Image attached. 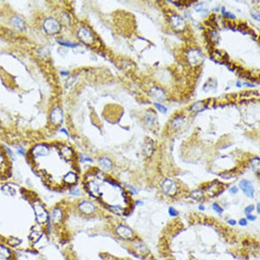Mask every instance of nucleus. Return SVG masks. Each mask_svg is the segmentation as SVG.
Here are the masks:
<instances>
[{
    "instance_id": "nucleus-10",
    "label": "nucleus",
    "mask_w": 260,
    "mask_h": 260,
    "mask_svg": "<svg viewBox=\"0 0 260 260\" xmlns=\"http://www.w3.org/2000/svg\"><path fill=\"white\" fill-rule=\"evenodd\" d=\"M80 210L86 214H90L94 212V207L93 204L87 201L81 203L79 206Z\"/></svg>"
},
{
    "instance_id": "nucleus-23",
    "label": "nucleus",
    "mask_w": 260,
    "mask_h": 260,
    "mask_svg": "<svg viewBox=\"0 0 260 260\" xmlns=\"http://www.w3.org/2000/svg\"><path fill=\"white\" fill-rule=\"evenodd\" d=\"M204 2L200 3L199 4L197 5L195 7V9L196 10V11L201 12L202 11L205 10L204 8Z\"/></svg>"
},
{
    "instance_id": "nucleus-1",
    "label": "nucleus",
    "mask_w": 260,
    "mask_h": 260,
    "mask_svg": "<svg viewBox=\"0 0 260 260\" xmlns=\"http://www.w3.org/2000/svg\"><path fill=\"white\" fill-rule=\"evenodd\" d=\"M161 190L163 192L169 196H173L177 192V187L175 182L169 179L165 180L161 184Z\"/></svg>"
},
{
    "instance_id": "nucleus-28",
    "label": "nucleus",
    "mask_w": 260,
    "mask_h": 260,
    "mask_svg": "<svg viewBox=\"0 0 260 260\" xmlns=\"http://www.w3.org/2000/svg\"><path fill=\"white\" fill-rule=\"evenodd\" d=\"M222 12L224 15L225 16H226L227 17H229L230 18H235V16L234 15V14H233L232 13H231L230 12H226L225 10H224V9L222 8Z\"/></svg>"
},
{
    "instance_id": "nucleus-22",
    "label": "nucleus",
    "mask_w": 260,
    "mask_h": 260,
    "mask_svg": "<svg viewBox=\"0 0 260 260\" xmlns=\"http://www.w3.org/2000/svg\"><path fill=\"white\" fill-rule=\"evenodd\" d=\"M155 107L157 108L158 110H159L160 112L161 113H166L167 111V109L165 106L162 105L161 104L159 103H155Z\"/></svg>"
},
{
    "instance_id": "nucleus-8",
    "label": "nucleus",
    "mask_w": 260,
    "mask_h": 260,
    "mask_svg": "<svg viewBox=\"0 0 260 260\" xmlns=\"http://www.w3.org/2000/svg\"><path fill=\"white\" fill-rule=\"evenodd\" d=\"M150 94L153 99L157 101H163L166 99V95L163 90L154 87L150 90Z\"/></svg>"
},
{
    "instance_id": "nucleus-14",
    "label": "nucleus",
    "mask_w": 260,
    "mask_h": 260,
    "mask_svg": "<svg viewBox=\"0 0 260 260\" xmlns=\"http://www.w3.org/2000/svg\"><path fill=\"white\" fill-rule=\"evenodd\" d=\"M100 166L105 170H109L112 168V163L107 158H102L99 161Z\"/></svg>"
},
{
    "instance_id": "nucleus-6",
    "label": "nucleus",
    "mask_w": 260,
    "mask_h": 260,
    "mask_svg": "<svg viewBox=\"0 0 260 260\" xmlns=\"http://www.w3.org/2000/svg\"><path fill=\"white\" fill-rule=\"evenodd\" d=\"M78 36L79 39L86 44L91 43L94 39L92 34L85 28H82L79 31Z\"/></svg>"
},
{
    "instance_id": "nucleus-31",
    "label": "nucleus",
    "mask_w": 260,
    "mask_h": 260,
    "mask_svg": "<svg viewBox=\"0 0 260 260\" xmlns=\"http://www.w3.org/2000/svg\"><path fill=\"white\" fill-rule=\"evenodd\" d=\"M229 191H230V193L234 194L237 193L238 188H237L236 186H233L232 188H230V190Z\"/></svg>"
},
{
    "instance_id": "nucleus-27",
    "label": "nucleus",
    "mask_w": 260,
    "mask_h": 260,
    "mask_svg": "<svg viewBox=\"0 0 260 260\" xmlns=\"http://www.w3.org/2000/svg\"><path fill=\"white\" fill-rule=\"evenodd\" d=\"M254 209H255V207H254L253 205H249V206L247 207V208L245 209V212L247 214H249L251 213V212L254 210Z\"/></svg>"
},
{
    "instance_id": "nucleus-20",
    "label": "nucleus",
    "mask_w": 260,
    "mask_h": 260,
    "mask_svg": "<svg viewBox=\"0 0 260 260\" xmlns=\"http://www.w3.org/2000/svg\"><path fill=\"white\" fill-rule=\"evenodd\" d=\"M215 87V82L213 81L212 79H210V80L207 81L206 83L204 84L203 89L205 92H207L210 90H213Z\"/></svg>"
},
{
    "instance_id": "nucleus-24",
    "label": "nucleus",
    "mask_w": 260,
    "mask_h": 260,
    "mask_svg": "<svg viewBox=\"0 0 260 260\" xmlns=\"http://www.w3.org/2000/svg\"><path fill=\"white\" fill-rule=\"evenodd\" d=\"M212 207H213V210L216 211V212H218V213L221 214L222 212V211H223L222 209L216 203H214L213 204Z\"/></svg>"
},
{
    "instance_id": "nucleus-18",
    "label": "nucleus",
    "mask_w": 260,
    "mask_h": 260,
    "mask_svg": "<svg viewBox=\"0 0 260 260\" xmlns=\"http://www.w3.org/2000/svg\"><path fill=\"white\" fill-rule=\"evenodd\" d=\"M184 123V120L181 117H177L174 119L172 123L173 128L174 129H178L180 128Z\"/></svg>"
},
{
    "instance_id": "nucleus-35",
    "label": "nucleus",
    "mask_w": 260,
    "mask_h": 260,
    "mask_svg": "<svg viewBox=\"0 0 260 260\" xmlns=\"http://www.w3.org/2000/svg\"><path fill=\"white\" fill-rule=\"evenodd\" d=\"M199 208L200 210H204V207L203 206V205H200V206L199 207Z\"/></svg>"
},
{
    "instance_id": "nucleus-4",
    "label": "nucleus",
    "mask_w": 260,
    "mask_h": 260,
    "mask_svg": "<svg viewBox=\"0 0 260 260\" xmlns=\"http://www.w3.org/2000/svg\"><path fill=\"white\" fill-rule=\"evenodd\" d=\"M239 186L243 193L248 197L253 198L254 188L250 182L247 180H242L239 184Z\"/></svg>"
},
{
    "instance_id": "nucleus-11",
    "label": "nucleus",
    "mask_w": 260,
    "mask_h": 260,
    "mask_svg": "<svg viewBox=\"0 0 260 260\" xmlns=\"http://www.w3.org/2000/svg\"><path fill=\"white\" fill-rule=\"evenodd\" d=\"M33 153L35 156L45 155L48 153V149L44 145H39L34 148Z\"/></svg>"
},
{
    "instance_id": "nucleus-16",
    "label": "nucleus",
    "mask_w": 260,
    "mask_h": 260,
    "mask_svg": "<svg viewBox=\"0 0 260 260\" xmlns=\"http://www.w3.org/2000/svg\"><path fill=\"white\" fill-rule=\"evenodd\" d=\"M251 165L253 170L259 174L260 169V160L259 157L254 158L251 161Z\"/></svg>"
},
{
    "instance_id": "nucleus-36",
    "label": "nucleus",
    "mask_w": 260,
    "mask_h": 260,
    "mask_svg": "<svg viewBox=\"0 0 260 260\" xmlns=\"http://www.w3.org/2000/svg\"><path fill=\"white\" fill-rule=\"evenodd\" d=\"M257 211H258V213H260V204L258 203L257 205Z\"/></svg>"
},
{
    "instance_id": "nucleus-34",
    "label": "nucleus",
    "mask_w": 260,
    "mask_h": 260,
    "mask_svg": "<svg viewBox=\"0 0 260 260\" xmlns=\"http://www.w3.org/2000/svg\"><path fill=\"white\" fill-rule=\"evenodd\" d=\"M71 194L74 195H79L80 194V193L78 190H74L71 192Z\"/></svg>"
},
{
    "instance_id": "nucleus-29",
    "label": "nucleus",
    "mask_w": 260,
    "mask_h": 260,
    "mask_svg": "<svg viewBox=\"0 0 260 260\" xmlns=\"http://www.w3.org/2000/svg\"><path fill=\"white\" fill-rule=\"evenodd\" d=\"M61 44L62 45H64V46H69V47H76V45L75 44H72V43H67V42H63L61 43Z\"/></svg>"
},
{
    "instance_id": "nucleus-13",
    "label": "nucleus",
    "mask_w": 260,
    "mask_h": 260,
    "mask_svg": "<svg viewBox=\"0 0 260 260\" xmlns=\"http://www.w3.org/2000/svg\"><path fill=\"white\" fill-rule=\"evenodd\" d=\"M206 108V106L203 101H198L191 106V109L194 112H201Z\"/></svg>"
},
{
    "instance_id": "nucleus-7",
    "label": "nucleus",
    "mask_w": 260,
    "mask_h": 260,
    "mask_svg": "<svg viewBox=\"0 0 260 260\" xmlns=\"http://www.w3.org/2000/svg\"><path fill=\"white\" fill-rule=\"evenodd\" d=\"M117 233L121 237L125 239H129L133 236L132 230L124 226H119L117 228Z\"/></svg>"
},
{
    "instance_id": "nucleus-32",
    "label": "nucleus",
    "mask_w": 260,
    "mask_h": 260,
    "mask_svg": "<svg viewBox=\"0 0 260 260\" xmlns=\"http://www.w3.org/2000/svg\"><path fill=\"white\" fill-rule=\"evenodd\" d=\"M247 218L248 220H251V221H253V220H256V217L254 215H251L250 214H247Z\"/></svg>"
},
{
    "instance_id": "nucleus-25",
    "label": "nucleus",
    "mask_w": 260,
    "mask_h": 260,
    "mask_svg": "<svg viewBox=\"0 0 260 260\" xmlns=\"http://www.w3.org/2000/svg\"><path fill=\"white\" fill-rule=\"evenodd\" d=\"M169 214L172 216H176L178 214V212L176 209L173 208V207H170L169 209Z\"/></svg>"
},
{
    "instance_id": "nucleus-3",
    "label": "nucleus",
    "mask_w": 260,
    "mask_h": 260,
    "mask_svg": "<svg viewBox=\"0 0 260 260\" xmlns=\"http://www.w3.org/2000/svg\"><path fill=\"white\" fill-rule=\"evenodd\" d=\"M45 29L46 31L50 34L58 33L60 31L61 25L57 20L54 18L48 19L45 23Z\"/></svg>"
},
{
    "instance_id": "nucleus-17",
    "label": "nucleus",
    "mask_w": 260,
    "mask_h": 260,
    "mask_svg": "<svg viewBox=\"0 0 260 260\" xmlns=\"http://www.w3.org/2000/svg\"><path fill=\"white\" fill-rule=\"evenodd\" d=\"M191 197L193 199L199 201L203 197V193L201 190H196L191 193Z\"/></svg>"
},
{
    "instance_id": "nucleus-9",
    "label": "nucleus",
    "mask_w": 260,
    "mask_h": 260,
    "mask_svg": "<svg viewBox=\"0 0 260 260\" xmlns=\"http://www.w3.org/2000/svg\"><path fill=\"white\" fill-rule=\"evenodd\" d=\"M51 121L52 123L56 125H60L63 121V112L58 108L54 109L51 115Z\"/></svg>"
},
{
    "instance_id": "nucleus-26",
    "label": "nucleus",
    "mask_w": 260,
    "mask_h": 260,
    "mask_svg": "<svg viewBox=\"0 0 260 260\" xmlns=\"http://www.w3.org/2000/svg\"><path fill=\"white\" fill-rule=\"evenodd\" d=\"M251 15L255 20H257L258 21H260V13L259 12L253 11L251 12Z\"/></svg>"
},
{
    "instance_id": "nucleus-19",
    "label": "nucleus",
    "mask_w": 260,
    "mask_h": 260,
    "mask_svg": "<svg viewBox=\"0 0 260 260\" xmlns=\"http://www.w3.org/2000/svg\"><path fill=\"white\" fill-rule=\"evenodd\" d=\"M61 153L65 159H70L72 157V152L70 148L65 147L62 149Z\"/></svg>"
},
{
    "instance_id": "nucleus-30",
    "label": "nucleus",
    "mask_w": 260,
    "mask_h": 260,
    "mask_svg": "<svg viewBox=\"0 0 260 260\" xmlns=\"http://www.w3.org/2000/svg\"><path fill=\"white\" fill-rule=\"evenodd\" d=\"M247 220L245 218H242L239 220V224H240L241 226H246L247 224Z\"/></svg>"
},
{
    "instance_id": "nucleus-12",
    "label": "nucleus",
    "mask_w": 260,
    "mask_h": 260,
    "mask_svg": "<svg viewBox=\"0 0 260 260\" xmlns=\"http://www.w3.org/2000/svg\"><path fill=\"white\" fill-rule=\"evenodd\" d=\"M153 147L152 140L148 139L146 140L144 145L143 151L144 154L147 157H150L153 154Z\"/></svg>"
},
{
    "instance_id": "nucleus-2",
    "label": "nucleus",
    "mask_w": 260,
    "mask_h": 260,
    "mask_svg": "<svg viewBox=\"0 0 260 260\" xmlns=\"http://www.w3.org/2000/svg\"><path fill=\"white\" fill-rule=\"evenodd\" d=\"M188 62L193 66L198 65L202 63L203 56L202 54L197 50H192L188 54Z\"/></svg>"
},
{
    "instance_id": "nucleus-5",
    "label": "nucleus",
    "mask_w": 260,
    "mask_h": 260,
    "mask_svg": "<svg viewBox=\"0 0 260 260\" xmlns=\"http://www.w3.org/2000/svg\"><path fill=\"white\" fill-rule=\"evenodd\" d=\"M170 23L173 27L178 31L184 29L185 26L184 19L177 15H174L171 17Z\"/></svg>"
},
{
    "instance_id": "nucleus-33",
    "label": "nucleus",
    "mask_w": 260,
    "mask_h": 260,
    "mask_svg": "<svg viewBox=\"0 0 260 260\" xmlns=\"http://www.w3.org/2000/svg\"><path fill=\"white\" fill-rule=\"evenodd\" d=\"M228 223H229V224H231V225L234 226V225H235L236 224V222L235 220H230L228 221Z\"/></svg>"
},
{
    "instance_id": "nucleus-21",
    "label": "nucleus",
    "mask_w": 260,
    "mask_h": 260,
    "mask_svg": "<svg viewBox=\"0 0 260 260\" xmlns=\"http://www.w3.org/2000/svg\"><path fill=\"white\" fill-rule=\"evenodd\" d=\"M53 220L55 222H60L62 217V213L60 209H56L53 213Z\"/></svg>"
},
{
    "instance_id": "nucleus-15",
    "label": "nucleus",
    "mask_w": 260,
    "mask_h": 260,
    "mask_svg": "<svg viewBox=\"0 0 260 260\" xmlns=\"http://www.w3.org/2000/svg\"><path fill=\"white\" fill-rule=\"evenodd\" d=\"M76 180V176L73 173H68L64 177V181L67 184H75Z\"/></svg>"
}]
</instances>
